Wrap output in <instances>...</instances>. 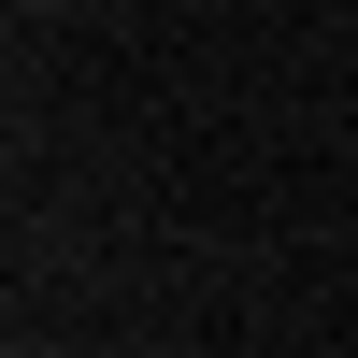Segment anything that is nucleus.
Wrapping results in <instances>:
<instances>
[{
	"mask_svg": "<svg viewBox=\"0 0 358 358\" xmlns=\"http://www.w3.org/2000/svg\"><path fill=\"white\" fill-rule=\"evenodd\" d=\"M29 15H57V0H29Z\"/></svg>",
	"mask_w": 358,
	"mask_h": 358,
	"instance_id": "obj_1",
	"label": "nucleus"
}]
</instances>
